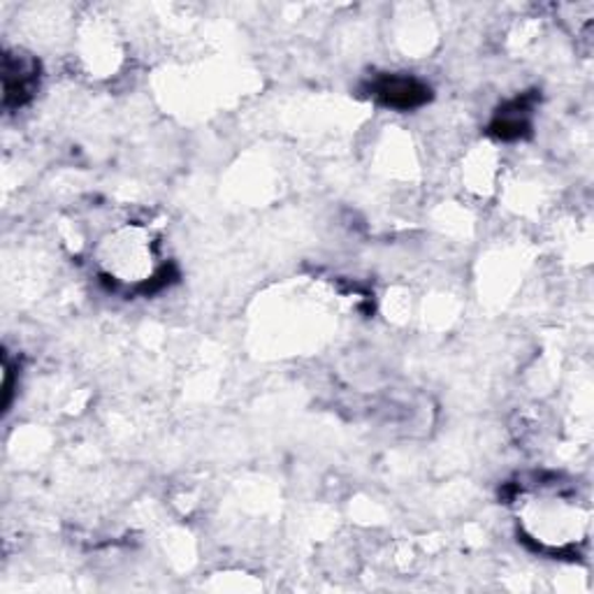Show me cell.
I'll list each match as a JSON object with an SVG mask.
<instances>
[{"mask_svg": "<svg viewBox=\"0 0 594 594\" xmlns=\"http://www.w3.org/2000/svg\"><path fill=\"white\" fill-rule=\"evenodd\" d=\"M100 262L109 277H117L121 283H136L142 291H149L153 281V241L144 230L126 228L102 245Z\"/></svg>", "mask_w": 594, "mask_h": 594, "instance_id": "obj_1", "label": "cell"}, {"mask_svg": "<svg viewBox=\"0 0 594 594\" xmlns=\"http://www.w3.org/2000/svg\"><path fill=\"white\" fill-rule=\"evenodd\" d=\"M371 91L379 102L392 109H415L430 100V89L423 82L400 75L381 77Z\"/></svg>", "mask_w": 594, "mask_h": 594, "instance_id": "obj_2", "label": "cell"}, {"mask_svg": "<svg viewBox=\"0 0 594 594\" xmlns=\"http://www.w3.org/2000/svg\"><path fill=\"white\" fill-rule=\"evenodd\" d=\"M37 65L26 56H6L3 82H6V105H24L35 91Z\"/></svg>", "mask_w": 594, "mask_h": 594, "instance_id": "obj_3", "label": "cell"}]
</instances>
